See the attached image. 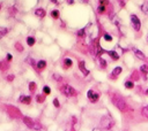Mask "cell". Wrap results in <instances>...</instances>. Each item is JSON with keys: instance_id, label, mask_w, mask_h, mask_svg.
I'll list each match as a JSON object with an SVG mask.
<instances>
[{"instance_id": "cell-1", "label": "cell", "mask_w": 148, "mask_h": 131, "mask_svg": "<svg viewBox=\"0 0 148 131\" xmlns=\"http://www.w3.org/2000/svg\"><path fill=\"white\" fill-rule=\"evenodd\" d=\"M112 104L117 107L120 111H126L127 110V105H126L125 100L120 98L119 96H113L112 97Z\"/></svg>"}, {"instance_id": "cell-2", "label": "cell", "mask_w": 148, "mask_h": 131, "mask_svg": "<svg viewBox=\"0 0 148 131\" xmlns=\"http://www.w3.org/2000/svg\"><path fill=\"white\" fill-rule=\"evenodd\" d=\"M113 125H115V121H113L109 115H105V116H103L102 119H101V126H102L103 129L110 130V129H112Z\"/></svg>"}, {"instance_id": "cell-3", "label": "cell", "mask_w": 148, "mask_h": 131, "mask_svg": "<svg viewBox=\"0 0 148 131\" xmlns=\"http://www.w3.org/2000/svg\"><path fill=\"white\" fill-rule=\"evenodd\" d=\"M60 91L63 94H65L66 97H73V96H75L76 94V91L74 89H73L72 86H70V85L65 84L63 85V86L60 87Z\"/></svg>"}, {"instance_id": "cell-4", "label": "cell", "mask_w": 148, "mask_h": 131, "mask_svg": "<svg viewBox=\"0 0 148 131\" xmlns=\"http://www.w3.org/2000/svg\"><path fill=\"white\" fill-rule=\"evenodd\" d=\"M23 121H24V123L27 124L29 128H31V129H35V130H41V129H42V125H41L39 123L34 122L33 120L29 119V117H24V119H23Z\"/></svg>"}, {"instance_id": "cell-5", "label": "cell", "mask_w": 148, "mask_h": 131, "mask_svg": "<svg viewBox=\"0 0 148 131\" xmlns=\"http://www.w3.org/2000/svg\"><path fill=\"white\" fill-rule=\"evenodd\" d=\"M131 23H132V27L133 29L136 30V31H139L141 28V22L140 20H139V17L137 16V15H131Z\"/></svg>"}, {"instance_id": "cell-6", "label": "cell", "mask_w": 148, "mask_h": 131, "mask_svg": "<svg viewBox=\"0 0 148 131\" xmlns=\"http://www.w3.org/2000/svg\"><path fill=\"white\" fill-rule=\"evenodd\" d=\"M87 97H88V99L90 100L91 102H97L98 99H100V96H98L97 93H95L93 90H89V91H88Z\"/></svg>"}, {"instance_id": "cell-7", "label": "cell", "mask_w": 148, "mask_h": 131, "mask_svg": "<svg viewBox=\"0 0 148 131\" xmlns=\"http://www.w3.org/2000/svg\"><path fill=\"white\" fill-rule=\"evenodd\" d=\"M35 15L37 16V17H44L45 16V10L43 9V8H37V9L35 10Z\"/></svg>"}, {"instance_id": "cell-8", "label": "cell", "mask_w": 148, "mask_h": 131, "mask_svg": "<svg viewBox=\"0 0 148 131\" xmlns=\"http://www.w3.org/2000/svg\"><path fill=\"white\" fill-rule=\"evenodd\" d=\"M20 101L22 102V104H25V105H28V104H30V101H31V98H30V97L21 96V97H20Z\"/></svg>"}, {"instance_id": "cell-9", "label": "cell", "mask_w": 148, "mask_h": 131, "mask_svg": "<svg viewBox=\"0 0 148 131\" xmlns=\"http://www.w3.org/2000/svg\"><path fill=\"white\" fill-rule=\"evenodd\" d=\"M79 68H80V70L83 72V74L86 75V76H87V75L89 74V71H88V70L85 68V62H82V61H81V62H79Z\"/></svg>"}, {"instance_id": "cell-10", "label": "cell", "mask_w": 148, "mask_h": 131, "mask_svg": "<svg viewBox=\"0 0 148 131\" xmlns=\"http://www.w3.org/2000/svg\"><path fill=\"white\" fill-rule=\"evenodd\" d=\"M133 52H134V54H136L137 57L139 58V59H141V60L145 59V55H143L142 52H140V51H139L138 48H133Z\"/></svg>"}, {"instance_id": "cell-11", "label": "cell", "mask_w": 148, "mask_h": 131, "mask_svg": "<svg viewBox=\"0 0 148 131\" xmlns=\"http://www.w3.org/2000/svg\"><path fill=\"white\" fill-rule=\"evenodd\" d=\"M141 10H142L143 14L148 15V1H146V3H143L141 5Z\"/></svg>"}, {"instance_id": "cell-12", "label": "cell", "mask_w": 148, "mask_h": 131, "mask_svg": "<svg viewBox=\"0 0 148 131\" xmlns=\"http://www.w3.org/2000/svg\"><path fill=\"white\" fill-rule=\"evenodd\" d=\"M141 115H142V116H145L146 119H148V105H147V106H145L142 109H141Z\"/></svg>"}, {"instance_id": "cell-13", "label": "cell", "mask_w": 148, "mask_h": 131, "mask_svg": "<svg viewBox=\"0 0 148 131\" xmlns=\"http://www.w3.org/2000/svg\"><path fill=\"white\" fill-rule=\"evenodd\" d=\"M108 53H109V55H110V57L112 58L113 60H118V59H119V55H118V53L115 52V51H110V52H108Z\"/></svg>"}, {"instance_id": "cell-14", "label": "cell", "mask_w": 148, "mask_h": 131, "mask_svg": "<svg viewBox=\"0 0 148 131\" xmlns=\"http://www.w3.org/2000/svg\"><path fill=\"white\" fill-rule=\"evenodd\" d=\"M122 70H123V69H122L120 67H116L115 69L112 70V76H118V75L122 72Z\"/></svg>"}, {"instance_id": "cell-15", "label": "cell", "mask_w": 148, "mask_h": 131, "mask_svg": "<svg viewBox=\"0 0 148 131\" xmlns=\"http://www.w3.org/2000/svg\"><path fill=\"white\" fill-rule=\"evenodd\" d=\"M140 71L142 72L145 76L147 75V72H148V66H147V64H143V66H141V67H140Z\"/></svg>"}, {"instance_id": "cell-16", "label": "cell", "mask_w": 148, "mask_h": 131, "mask_svg": "<svg viewBox=\"0 0 148 131\" xmlns=\"http://www.w3.org/2000/svg\"><path fill=\"white\" fill-rule=\"evenodd\" d=\"M125 87L126 89H133L134 87V83L132 81H126L125 82Z\"/></svg>"}, {"instance_id": "cell-17", "label": "cell", "mask_w": 148, "mask_h": 131, "mask_svg": "<svg viewBox=\"0 0 148 131\" xmlns=\"http://www.w3.org/2000/svg\"><path fill=\"white\" fill-rule=\"evenodd\" d=\"M46 66V62L44 61V60H41V61L37 62V67L39 68V69H43V68H45Z\"/></svg>"}, {"instance_id": "cell-18", "label": "cell", "mask_w": 148, "mask_h": 131, "mask_svg": "<svg viewBox=\"0 0 148 131\" xmlns=\"http://www.w3.org/2000/svg\"><path fill=\"white\" fill-rule=\"evenodd\" d=\"M27 43H28V45H29V46H34V45H35V38L28 37L27 38Z\"/></svg>"}, {"instance_id": "cell-19", "label": "cell", "mask_w": 148, "mask_h": 131, "mask_svg": "<svg viewBox=\"0 0 148 131\" xmlns=\"http://www.w3.org/2000/svg\"><path fill=\"white\" fill-rule=\"evenodd\" d=\"M51 16H52L53 18H58L59 17V12H58V10H52V12H51Z\"/></svg>"}, {"instance_id": "cell-20", "label": "cell", "mask_w": 148, "mask_h": 131, "mask_svg": "<svg viewBox=\"0 0 148 131\" xmlns=\"http://www.w3.org/2000/svg\"><path fill=\"white\" fill-rule=\"evenodd\" d=\"M7 32H8L7 29H5V28H1V27H0V37H3V36L6 35Z\"/></svg>"}, {"instance_id": "cell-21", "label": "cell", "mask_w": 148, "mask_h": 131, "mask_svg": "<svg viewBox=\"0 0 148 131\" xmlns=\"http://www.w3.org/2000/svg\"><path fill=\"white\" fill-rule=\"evenodd\" d=\"M43 92H44V94H50V92H51L50 87H49V86H44V87H43Z\"/></svg>"}, {"instance_id": "cell-22", "label": "cell", "mask_w": 148, "mask_h": 131, "mask_svg": "<svg viewBox=\"0 0 148 131\" xmlns=\"http://www.w3.org/2000/svg\"><path fill=\"white\" fill-rule=\"evenodd\" d=\"M104 39H105L106 42H111V40H112V37H111L110 35H108V33H105V35H104Z\"/></svg>"}, {"instance_id": "cell-23", "label": "cell", "mask_w": 148, "mask_h": 131, "mask_svg": "<svg viewBox=\"0 0 148 131\" xmlns=\"http://www.w3.org/2000/svg\"><path fill=\"white\" fill-rule=\"evenodd\" d=\"M104 10H105V7H104L103 5H101L100 7H98V12H100V13H103Z\"/></svg>"}, {"instance_id": "cell-24", "label": "cell", "mask_w": 148, "mask_h": 131, "mask_svg": "<svg viewBox=\"0 0 148 131\" xmlns=\"http://www.w3.org/2000/svg\"><path fill=\"white\" fill-rule=\"evenodd\" d=\"M53 105H55L56 107H59V106H60V104H59L58 99H53Z\"/></svg>"}, {"instance_id": "cell-25", "label": "cell", "mask_w": 148, "mask_h": 131, "mask_svg": "<svg viewBox=\"0 0 148 131\" xmlns=\"http://www.w3.org/2000/svg\"><path fill=\"white\" fill-rule=\"evenodd\" d=\"M65 63H66V66H71V64H72V60H71V59H65Z\"/></svg>"}, {"instance_id": "cell-26", "label": "cell", "mask_w": 148, "mask_h": 131, "mask_svg": "<svg viewBox=\"0 0 148 131\" xmlns=\"http://www.w3.org/2000/svg\"><path fill=\"white\" fill-rule=\"evenodd\" d=\"M100 3H101V5H106V4H108V0H100Z\"/></svg>"}, {"instance_id": "cell-27", "label": "cell", "mask_w": 148, "mask_h": 131, "mask_svg": "<svg viewBox=\"0 0 148 131\" xmlns=\"http://www.w3.org/2000/svg\"><path fill=\"white\" fill-rule=\"evenodd\" d=\"M79 36H80V37H83V36H85V31H83V30H80V31H79Z\"/></svg>"}, {"instance_id": "cell-28", "label": "cell", "mask_w": 148, "mask_h": 131, "mask_svg": "<svg viewBox=\"0 0 148 131\" xmlns=\"http://www.w3.org/2000/svg\"><path fill=\"white\" fill-rule=\"evenodd\" d=\"M34 89H35V83H30V90L34 91Z\"/></svg>"}, {"instance_id": "cell-29", "label": "cell", "mask_w": 148, "mask_h": 131, "mask_svg": "<svg viewBox=\"0 0 148 131\" xmlns=\"http://www.w3.org/2000/svg\"><path fill=\"white\" fill-rule=\"evenodd\" d=\"M12 55H10V54H7V60H8V61H10V60H12Z\"/></svg>"}, {"instance_id": "cell-30", "label": "cell", "mask_w": 148, "mask_h": 131, "mask_svg": "<svg viewBox=\"0 0 148 131\" xmlns=\"http://www.w3.org/2000/svg\"><path fill=\"white\" fill-rule=\"evenodd\" d=\"M101 62H102V66H103V67H105V61H104V60H101Z\"/></svg>"}, {"instance_id": "cell-31", "label": "cell", "mask_w": 148, "mask_h": 131, "mask_svg": "<svg viewBox=\"0 0 148 131\" xmlns=\"http://www.w3.org/2000/svg\"><path fill=\"white\" fill-rule=\"evenodd\" d=\"M93 131H102V130H101V129H98V128H95Z\"/></svg>"}, {"instance_id": "cell-32", "label": "cell", "mask_w": 148, "mask_h": 131, "mask_svg": "<svg viewBox=\"0 0 148 131\" xmlns=\"http://www.w3.org/2000/svg\"><path fill=\"white\" fill-rule=\"evenodd\" d=\"M51 1H52V3H56V4H57V0H51Z\"/></svg>"}, {"instance_id": "cell-33", "label": "cell", "mask_w": 148, "mask_h": 131, "mask_svg": "<svg viewBox=\"0 0 148 131\" xmlns=\"http://www.w3.org/2000/svg\"><path fill=\"white\" fill-rule=\"evenodd\" d=\"M146 94H147V96H148V89L146 90Z\"/></svg>"}, {"instance_id": "cell-34", "label": "cell", "mask_w": 148, "mask_h": 131, "mask_svg": "<svg viewBox=\"0 0 148 131\" xmlns=\"http://www.w3.org/2000/svg\"><path fill=\"white\" fill-rule=\"evenodd\" d=\"M147 40H148V37H147Z\"/></svg>"}]
</instances>
